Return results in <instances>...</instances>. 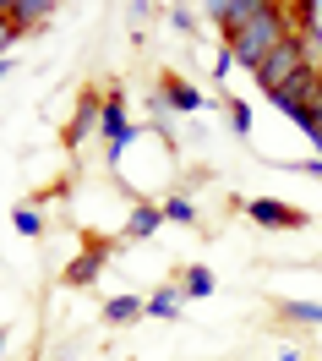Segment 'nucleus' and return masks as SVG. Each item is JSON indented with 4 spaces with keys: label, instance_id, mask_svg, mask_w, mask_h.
Returning a JSON list of instances; mask_svg holds the SVG:
<instances>
[{
    "label": "nucleus",
    "instance_id": "3",
    "mask_svg": "<svg viewBox=\"0 0 322 361\" xmlns=\"http://www.w3.org/2000/svg\"><path fill=\"white\" fill-rule=\"evenodd\" d=\"M98 132L110 137V159H115V154H126V148L137 142V126L126 121V104H120V93H110V99H104V115H98Z\"/></svg>",
    "mask_w": 322,
    "mask_h": 361
},
{
    "label": "nucleus",
    "instance_id": "12",
    "mask_svg": "<svg viewBox=\"0 0 322 361\" xmlns=\"http://www.w3.org/2000/svg\"><path fill=\"white\" fill-rule=\"evenodd\" d=\"M142 307H148V317H175L181 312V290H153Z\"/></svg>",
    "mask_w": 322,
    "mask_h": 361
},
{
    "label": "nucleus",
    "instance_id": "7",
    "mask_svg": "<svg viewBox=\"0 0 322 361\" xmlns=\"http://www.w3.org/2000/svg\"><path fill=\"white\" fill-rule=\"evenodd\" d=\"M159 93L169 99V110H181V115L202 110V88H191V82H181V77H159Z\"/></svg>",
    "mask_w": 322,
    "mask_h": 361
},
{
    "label": "nucleus",
    "instance_id": "10",
    "mask_svg": "<svg viewBox=\"0 0 322 361\" xmlns=\"http://www.w3.org/2000/svg\"><path fill=\"white\" fill-rule=\"evenodd\" d=\"M213 290H219V279H213V269H202V263L181 274V295H191V301H202V295H213Z\"/></svg>",
    "mask_w": 322,
    "mask_h": 361
},
{
    "label": "nucleus",
    "instance_id": "14",
    "mask_svg": "<svg viewBox=\"0 0 322 361\" xmlns=\"http://www.w3.org/2000/svg\"><path fill=\"white\" fill-rule=\"evenodd\" d=\"M284 317H295V323H322V307L317 301H284Z\"/></svg>",
    "mask_w": 322,
    "mask_h": 361
},
{
    "label": "nucleus",
    "instance_id": "1",
    "mask_svg": "<svg viewBox=\"0 0 322 361\" xmlns=\"http://www.w3.org/2000/svg\"><path fill=\"white\" fill-rule=\"evenodd\" d=\"M295 33H300V17H290V6L252 0V6H246V17H240V27L230 33V55L240 61V66H252V71H257L278 44H290Z\"/></svg>",
    "mask_w": 322,
    "mask_h": 361
},
{
    "label": "nucleus",
    "instance_id": "5",
    "mask_svg": "<svg viewBox=\"0 0 322 361\" xmlns=\"http://www.w3.org/2000/svg\"><path fill=\"white\" fill-rule=\"evenodd\" d=\"M104 263H110V241H93V247H82V252H77V257H71L66 279H71V285H93Z\"/></svg>",
    "mask_w": 322,
    "mask_h": 361
},
{
    "label": "nucleus",
    "instance_id": "9",
    "mask_svg": "<svg viewBox=\"0 0 322 361\" xmlns=\"http://www.w3.org/2000/svg\"><path fill=\"white\" fill-rule=\"evenodd\" d=\"M6 11H11V23H17V33H22V27L44 23V17H49V11H55V6H49V0H11Z\"/></svg>",
    "mask_w": 322,
    "mask_h": 361
},
{
    "label": "nucleus",
    "instance_id": "4",
    "mask_svg": "<svg viewBox=\"0 0 322 361\" xmlns=\"http://www.w3.org/2000/svg\"><path fill=\"white\" fill-rule=\"evenodd\" d=\"M246 214H252V225H262V230H306V214L290 208V203H273V197L246 203Z\"/></svg>",
    "mask_w": 322,
    "mask_h": 361
},
{
    "label": "nucleus",
    "instance_id": "8",
    "mask_svg": "<svg viewBox=\"0 0 322 361\" xmlns=\"http://www.w3.org/2000/svg\"><path fill=\"white\" fill-rule=\"evenodd\" d=\"M159 219H164V208L137 203V208H131V219H126V241H148V235L159 230Z\"/></svg>",
    "mask_w": 322,
    "mask_h": 361
},
{
    "label": "nucleus",
    "instance_id": "16",
    "mask_svg": "<svg viewBox=\"0 0 322 361\" xmlns=\"http://www.w3.org/2000/svg\"><path fill=\"white\" fill-rule=\"evenodd\" d=\"M230 126L235 132H252V110H246V104H230Z\"/></svg>",
    "mask_w": 322,
    "mask_h": 361
},
{
    "label": "nucleus",
    "instance_id": "6",
    "mask_svg": "<svg viewBox=\"0 0 322 361\" xmlns=\"http://www.w3.org/2000/svg\"><path fill=\"white\" fill-rule=\"evenodd\" d=\"M98 115H104V99H98V93H82V99H77V115H71V126H66V142H71V148L98 126Z\"/></svg>",
    "mask_w": 322,
    "mask_h": 361
},
{
    "label": "nucleus",
    "instance_id": "13",
    "mask_svg": "<svg viewBox=\"0 0 322 361\" xmlns=\"http://www.w3.org/2000/svg\"><path fill=\"white\" fill-rule=\"evenodd\" d=\"M11 225H17V235H44V219H39V208H27V203L11 208Z\"/></svg>",
    "mask_w": 322,
    "mask_h": 361
},
{
    "label": "nucleus",
    "instance_id": "11",
    "mask_svg": "<svg viewBox=\"0 0 322 361\" xmlns=\"http://www.w3.org/2000/svg\"><path fill=\"white\" fill-rule=\"evenodd\" d=\"M148 312L137 295H115V301H104V323H137V317Z\"/></svg>",
    "mask_w": 322,
    "mask_h": 361
},
{
    "label": "nucleus",
    "instance_id": "15",
    "mask_svg": "<svg viewBox=\"0 0 322 361\" xmlns=\"http://www.w3.org/2000/svg\"><path fill=\"white\" fill-rule=\"evenodd\" d=\"M164 219H175V225H191V219H197V208L186 203V197H169V203H164Z\"/></svg>",
    "mask_w": 322,
    "mask_h": 361
},
{
    "label": "nucleus",
    "instance_id": "2",
    "mask_svg": "<svg viewBox=\"0 0 322 361\" xmlns=\"http://www.w3.org/2000/svg\"><path fill=\"white\" fill-rule=\"evenodd\" d=\"M300 66H306V49H300V33H295V39H290V44H278L273 55H268V61H262V66L252 71V77L262 82V93L273 99V93L284 88V82H290V77H295Z\"/></svg>",
    "mask_w": 322,
    "mask_h": 361
},
{
    "label": "nucleus",
    "instance_id": "17",
    "mask_svg": "<svg viewBox=\"0 0 322 361\" xmlns=\"http://www.w3.org/2000/svg\"><path fill=\"white\" fill-rule=\"evenodd\" d=\"M6 71H11V61H0V77H6Z\"/></svg>",
    "mask_w": 322,
    "mask_h": 361
},
{
    "label": "nucleus",
    "instance_id": "18",
    "mask_svg": "<svg viewBox=\"0 0 322 361\" xmlns=\"http://www.w3.org/2000/svg\"><path fill=\"white\" fill-rule=\"evenodd\" d=\"M0 345H6V334H0Z\"/></svg>",
    "mask_w": 322,
    "mask_h": 361
}]
</instances>
